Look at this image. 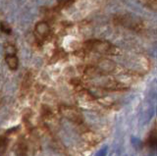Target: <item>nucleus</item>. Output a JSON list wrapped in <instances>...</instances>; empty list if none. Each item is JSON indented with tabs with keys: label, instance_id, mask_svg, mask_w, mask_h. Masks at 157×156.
Segmentation results:
<instances>
[{
	"label": "nucleus",
	"instance_id": "obj_1",
	"mask_svg": "<svg viewBox=\"0 0 157 156\" xmlns=\"http://www.w3.org/2000/svg\"><path fill=\"white\" fill-rule=\"evenodd\" d=\"M85 46L87 49L95 51L102 54H112L116 51V47L106 40H90L85 43Z\"/></svg>",
	"mask_w": 157,
	"mask_h": 156
},
{
	"label": "nucleus",
	"instance_id": "obj_2",
	"mask_svg": "<svg viewBox=\"0 0 157 156\" xmlns=\"http://www.w3.org/2000/svg\"><path fill=\"white\" fill-rule=\"evenodd\" d=\"M115 23L122 27L129 28L135 31H140L144 27L141 19L131 14H126V15H119L118 18H115Z\"/></svg>",
	"mask_w": 157,
	"mask_h": 156
},
{
	"label": "nucleus",
	"instance_id": "obj_3",
	"mask_svg": "<svg viewBox=\"0 0 157 156\" xmlns=\"http://www.w3.org/2000/svg\"><path fill=\"white\" fill-rule=\"evenodd\" d=\"M156 113V104L155 99L150 98L144 104L141 108V112L140 115V124L145 125L153 118Z\"/></svg>",
	"mask_w": 157,
	"mask_h": 156
},
{
	"label": "nucleus",
	"instance_id": "obj_4",
	"mask_svg": "<svg viewBox=\"0 0 157 156\" xmlns=\"http://www.w3.org/2000/svg\"><path fill=\"white\" fill-rule=\"evenodd\" d=\"M61 112L66 118H68L69 120H71L73 122H76V123H78V122L82 120L81 114L78 113L76 109L71 108V107H62Z\"/></svg>",
	"mask_w": 157,
	"mask_h": 156
},
{
	"label": "nucleus",
	"instance_id": "obj_5",
	"mask_svg": "<svg viewBox=\"0 0 157 156\" xmlns=\"http://www.w3.org/2000/svg\"><path fill=\"white\" fill-rule=\"evenodd\" d=\"M34 32H36V35L43 40V38L47 37L49 35V26L46 22H39L36 24V29H34Z\"/></svg>",
	"mask_w": 157,
	"mask_h": 156
},
{
	"label": "nucleus",
	"instance_id": "obj_6",
	"mask_svg": "<svg viewBox=\"0 0 157 156\" xmlns=\"http://www.w3.org/2000/svg\"><path fill=\"white\" fill-rule=\"evenodd\" d=\"M5 60H6L7 65L11 70L15 71L18 69L19 60L16 55H8V56H6V58H5Z\"/></svg>",
	"mask_w": 157,
	"mask_h": 156
},
{
	"label": "nucleus",
	"instance_id": "obj_7",
	"mask_svg": "<svg viewBox=\"0 0 157 156\" xmlns=\"http://www.w3.org/2000/svg\"><path fill=\"white\" fill-rule=\"evenodd\" d=\"M26 153H27V144L25 143V140L20 139L17 143L16 154L17 156H26Z\"/></svg>",
	"mask_w": 157,
	"mask_h": 156
},
{
	"label": "nucleus",
	"instance_id": "obj_8",
	"mask_svg": "<svg viewBox=\"0 0 157 156\" xmlns=\"http://www.w3.org/2000/svg\"><path fill=\"white\" fill-rule=\"evenodd\" d=\"M8 143H9V139H8L7 136L3 135V136L0 138V156H4L5 155Z\"/></svg>",
	"mask_w": 157,
	"mask_h": 156
},
{
	"label": "nucleus",
	"instance_id": "obj_9",
	"mask_svg": "<svg viewBox=\"0 0 157 156\" xmlns=\"http://www.w3.org/2000/svg\"><path fill=\"white\" fill-rule=\"evenodd\" d=\"M110 156H121V145L120 143H114L110 152Z\"/></svg>",
	"mask_w": 157,
	"mask_h": 156
},
{
	"label": "nucleus",
	"instance_id": "obj_10",
	"mask_svg": "<svg viewBox=\"0 0 157 156\" xmlns=\"http://www.w3.org/2000/svg\"><path fill=\"white\" fill-rule=\"evenodd\" d=\"M16 47L12 44H8L5 46V53H6V56L8 55H16Z\"/></svg>",
	"mask_w": 157,
	"mask_h": 156
},
{
	"label": "nucleus",
	"instance_id": "obj_11",
	"mask_svg": "<svg viewBox=\"0 0 157 156\" xmlns=\"http://www.w3.org/2000/svg\"><path fill=\"white\" fill-rule=\"evenodd\" d=\"M73 3V0H59L58 2V7L60 9L69 7Z\"/></svg>",
	"mask_w": 157,
	"mask_h": 156
},
{
	"label": "nucleus",
	"instance_id": "obj_12",
	"mask_svg": "<svg viewBox=\"0 0 157 156\" xmlns=\"http://www.w3.org/2000/svg\"><path fill=\"white\" fill-rule=\"evenodd\" d=\"M0 30H1L3 32H5V33H7V35H10L11 33V29L9 28V26L8 25H6L5 23H0Z\"/></svg>",
	"mask_w": 157,
	"mask_h": 156
},
{
	"label": "nucleus",
	"instance_id": "obj_13",
	"mask_svg": "<svg viewBox=\"0 0 157 156\" xmlns=\"http://www.w3.org/2000/svg\"><path fill=\"white\" fill-rule=\"evenodd\" d=\"M107 152H108V146H104L98 152H96L95 156H106Z\"/></svg>",
	"mask_w": 157,
	"mask_h": 156
},
{
	"label": "nucleus",
	"instance_id": "obj_14",
	"mask_svg": "<svg viewBox=\"0 0 157 156\" xmlns=\"http://www.w3.org/2000/svg\"><path fill=\"white\" fill-rule=\"evenodd\" d=\"M150 145L152 147H156L157 146V133L153 134V135L150 138Z\"/></svg>",
	"mask_w": 157,
	"mask_h": 156
},
{
	"label": "nucleus",
	"instance_id": "obj_15",
	"mask_svg": "<svg viewBox=\"0 0 157 156\" xmlns=\"http://www.w3.org/2000/svg\"><path fill=\"white\" fill-rule=\"evenodd\" d=\"M132 144L135 145V147H136H136H140V144H141L140 140L139 139H135V138H132Z\"/></svg>",
	"mask_w": 157,
	"mask_h": 156
},
{
	"label": "nucleus",
	"instance_id": "obj_16",
	"mask_svg": "<svg viewBox=\"0 0 157 156\" xmlns=\"http://www.w3.org/2000/svg\"><path fill=\"white\" fill-rule=\"evenodd\" d=\"M153 148V150L151 151V152L149 153V156H157V149L156 147H152Z\"/></svg>",
	"mask_w": 157,
	"mask_h": 156
},
{
	"label": "nucleus",
	"instance_id": "obj_17",
	"mask_svg": "<svg viewBox=\"0 0 157 156\" xmlns=\"http://www.w3.org/2000/svg\"><path fill=\"white\" fill-rule=\"evenodd\" d=\"M124 156H128V155H127V154H125V155H124Z\"/></svg>",
	"mask_w": 157,
	"mask_h": 156
}]
</instances>
